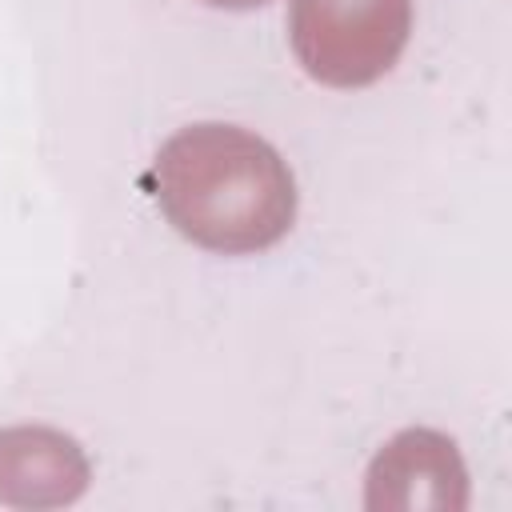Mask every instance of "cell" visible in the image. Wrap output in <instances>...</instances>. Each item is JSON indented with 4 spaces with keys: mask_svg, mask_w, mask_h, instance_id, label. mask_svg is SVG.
Returning a JSON list of instances; mask_svg holds the SVG:
<instances>
[{
    "mask_svg": "<svg viewBox=\"0 0 512 512\" xmlns=\"http://www.w3.org/2000/svg\"><path fill=\"white\" fill-rule=\"evenodd\" d=\"M92 480L84 448L44 424L0 428V504L60 508Z\"/></svg>",
    "mask_w": 512,
    "mask_h": 512,
    "instance_id": "277c9868",
    "label": "cell"
},
{
    "mask_svg": "<svg viewBox=\"0 0 512 512\" xmlns=\"http://www.w3.org/2000/svg\"><path fill=\"white\" fill-rule=\"evenodd\" d=\"M200 4H208V8H228V12H248V8H260V4H268V0H200Z\"/></svg>",
    "mask_w": 512,
    "mask_h": 512,
    "instance_id": "5b68a950",
    "label": "cell"
},
{
    "mask_svg": "<svg viewBox=\"0 0 512 512\" xmlns=\"http://www.w3.org/2000/svg\"><path fill=\"white\" fill-rule=\"evenodd\" d=\"M412 0H292L288 40L300 68L328 88H364L404 52Z\"/></svg>",
    "mask_w": 512,
    "mask_h": 512,
    "instance_id": "7a4b0ae2",
    "label": "cell"
},
{
    "mask_svg": "<svg viewBox=\"0 0 512 512\" xmlns=\"http://www.w3.org/2000/svg\"><path fill=\"white\" fill-rule=\"evenodd\" d=\"M364 504L384 512H456L468 504V468L444 432L404 428L372 456Z\"/></svg>",
    "mask_w": 512,
    "mask_h": 512,
    "instance_id": "3957f363",
    "label": "cell"
},
{
    "mask_svg": "<svg viewBox=\"0 0 512 512\" xmlns=\"http://www.w3.org/2000/svg\"><path fill=\"white\" fill-rule=\"evenodd\" d=\"M168 224L220 256L272 248L296 220V180L280 152L236 124H188L172 132L148 172Z\"/></svg>",
    "mask_w": 512,
    "mask_h": 512,
    "instance_id": "6da1fadb",
    "label": "cell"
}]
</instances>
